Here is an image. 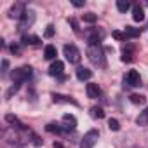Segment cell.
I'll return each instance as SVG.
<instances>
[{
  "label": "cell",
  "mask_w": 148,
  "mask_h": 148,
  "mask_svg": "<svg viewBox=\"0 0 148 148\" xmlns=\"http://www.w3.org/2000/svg\"><path fill=\"white\" fill-rule=\"evenodd\" d=\"M35 21V12L33 11H26L25 16L21 18V28H26V26H32Z\"/></svg>",
  "instance_id": "ba28073f"
},
{
  "label": "cell",
  "mask_w": 148,
  "mask_h": 148,
  "mask_svg": "<svg viewBox=\"0 0 148 148\" xmlns=\"http://www.w3.org/2000/svg\"><path fill=\"white\" fill-rule=\"evenodd\" d=\"M63 70H64L63 61L56 59V61L49 66V75H52V77H59V75H63Z\"/></svg>",
  "instance_id": "8992f818"
},
{
  "label": "cell",
  "mask_w": 148,
  "mask_h": 148,
  "mask_svg": "<svg viewBox=\"0 0 148 148\" xmlns=\"http://www.w3.org/2000/svg\"><path fill=\"white\" fill-rule=\"evenodd\" d=\"M23 44H30V45H38L40 44V38L38 37H32V35H25L23 37Z\"/></svg>",
  "instance_id": "e0dca14e"
},
{
  "label": "cell",
  "mask_w": 148,
  "mask_h": 148,
  "mask_svg": "<svg viewBox=\"0 0 148 148\" xmlns=\"http://www.w3.org/2000/svg\"><path fill=\"white\" fill-rule=\"evenodd\" d=\"M45 131H47V132H61V129H59L56 124H47V125H45Z\"/></svg>",
  "instance_id": "cb8c5ba5"
},
{
  "label": "cell",
  "mask_w": 148,
  "mask_h": 148,
  "mask_svg": "<svg viewBox=\"0 0 148 148\" xmlns=\"http://www.w3.org/2000/svg\"><path fill=\"white\" fill-rule=\"evenodd\" d=\"M64 56H66V59L70 61V63H73V64H77L79 61H80V58H82V54H80V51L73 45V44H66L64 45Z\"/></svg>",
  "instance_id": "7a4b0ae2"
},
{
  "label": "cell",
  "mask_w": 148,
  "mask_h": 148,
  "mask_svg": "<svg viewBox=\"0 0 148 148\" xmlns=\"http://www.w3.org/2000/svg\"><path fill=\"white\" fill-rule=\"evenodd\" d=\"M11 51H12V52H19V47H18V45H11Z\"/></svg>",
  "instance_id": "f546056e"
},
{
  "label": "cell",
  "mask_w": 148,
  "mask_h": 148,
  "mask_svg": "<svg viewBox=\"0 0 148 148\" xmlns=\"http://www.w3.org/2000/svg\"><path fill=\"white\" fill-rule=\"evenodd\" d=\"M124 33H125V37L136 38V37H139V35H141V30H139V28H134V26H125Z\"/></svg>",
  "instance_id": "9a60e30c"
},
{
  "label": "cell",
  "mask_w": 148,
  "mask_h": 148,
  "mask_svg": "<svg viewBox=\"0 0 148 148\" xmlns=\"http://www.w3.org/2000/svg\"><path fill=\"white\" fill-rule=\"evenodd\" d=\"M122 61H124V63H131V61H132V45H129V47L124 49V52H122Z\"/></svg>",
  "instance_id": "2e32d148"
},
{
  "label": "cell",
  "mask_w": 148,
  "mask_h": 148,
  "mask_svg": "<svg viewBox=\"0 0 148 148\" xmlns=\"http://www.w3.org/2000/svg\"><path fill=\"white\" fill-rule=\"evenodd\" d=\"M56 56H58L56 47H54V45H45V49H44V58L51 61V59H56Z\"/></svg>",
  "instance_id": "4fadbf2b"
},
{
  "label": "cell",
  "mask_w": 148,
  "mask_h": 148,
  "mask_svg": "<svg viewBox=\"0 0 148 148\" xmlns=\"http://www.w3.org/2000/svg\"><path fill=\"white\" fill-rule=\"evenodd\" d=\"M96 14H92V12H87V14H84V21L86 23H96Z\"/></svg>",
  "instance_id": "7402d4cb"
},
{
  "label": "cell",
  "mask_w": 148,
  "mask_h": 148,
  "mask_svg": "<svg viewBox=\"0 0 148 148\" xmlns=\"http://www.w3.org/2000/svg\"><path fill=\"white\" fill-rule=\"evenodd\" d=\"M52 35H54V26H52V25H49V26L45 28V32H44V37H45V38H51Z\"/></svg>",
  "instance_id": "d4e9b609"
},
{
  "label": "cell",
  "mask_w": 148,
  "mask_h": 148,
  "mask_svg": "<svg viewBox=\"0 0 148 148\" xmlns=\"http://www.w3.org/2000/svg\"><path fill=\"white\" fill-rule=\"evenodd\" d=\"M86 91H87V96L89 98H98L99 94H101V89H99V86L98 84H87V87H86Z\"/></svg>",
  "instance_id": "30bf717a"
},
{
  "label": "cell",
  "mask_w": 148,
  "mask_h": 148,
  "mask_svg": "<svg viewBox=\"0 0 148 148\" xmlns=\"http://www.w3.org/2000/svg\"><path fill=\"white\" fill-rule=\"evenodd\" d=\"M30 75H32V66H21V68H18V70L12 71V80H14L16 84H21V82H25Z\"/></svg>",
  "instance_id": "277c9868"
},
{
  "label": "cell",
  "mask_w": 148,
  "mask_h": 148,
  "mask_svg": "<svg viewBox=\"0 0 148 148\" xmlns=\"http://www.w3.org/2000/svg\"><path fill=\"white\" fill-rule=\"evenodd\" d=\"M91 117H94V119H103V117H105L103 108H99V106H92V108H91Z\"/></svg>",
  "instance_id": "ffe728a7"
},
{
  "label": "cell",
  "mask_w": 148,
  "mask_h": 148,
  "mask_svg": "<svg viewBox=\"0 0 148 148\" xmlns=\"http://www.w3.org/2000/svg\"><path fill=\"white\" fill-rule=\"evenodd\" d=\"M129 99H131V103H134V105H145V103H146V98L141 96V94H132Z\"/></svg>",
  "instance_id": "d6986e66"
},
{
  "label": "cell",
  "mask_w": 148,
  "mask_h": 148,
  "mask_svg": "<svg viewBox=\"0 0 148 148\" xmlns=\"http://www.w3.org/2000/svg\"><path fill=\"white\" fill-rule=\"evenodd\" d=\"M73 5H75V7H84V2H80V0H75V2H73Z\"/></svg>",
  "instance_id": "f1b7e54d"
},
{
  "label": "cell",
  "mask_w": 148,
  "mask_h": 148,
  "mask_svg": "<svg viewBox=\"0 0 148 148\" xmlns=\"http://www.w3.org/2000/svg\"><path fill=\"white\" fill-rule=\"evenodd\" d=\"M5 120H7L9 124H18V125H19V122H18V119H16L14 115H5Z\"/></svg>",
  "instance_id": "484cf974"
},
{
  "label": "cell",
  "mask_w": 148,
  "mask_h": 148,
  "mask_svg": "<svg viewBox=\"0 0 148 148\" xmlns=\"http://www.w3.org/2000/svg\"><path fill=\"white\" fill-rule=\"evenodd\" d=\"M129 7H131V4L127 2V0H117V9H119L120 12H127Z\"/></svg>",
  "instance_id": "ac0fdd59"
},
{
  "label": "cell",
  "mask_w": 148,
  "mask_h": 148,
  "mask_svg": "<svg viewBox=\"0 0 148 148\" xmlns=\"http://www.w3.org/2000/svg\"><path fill=\"white\" fill-rule=\"evenodd\" d=\"M87 56H89V61L92 64L101 66V68L106 66V63H105V52H103L101 44H89L87 45Z\"/></svg>",
  "instance_id": "6da1fadb"
},
{
  "label": "cell",
  "mask_w": 148,
  "mask_h": 148,
  "mask_svg": "<svg viewBox=\"0 0 148 148\" xmlns=\"http://www.w3.org/2000/svg\"><path fill=\"white\" fill-rule=\"evenodd\" d=\"M63 124H64L66 129H75L77 127V119L73 115H70V113H64L63 115Z\"/></svg>",
  "instance_id": "9c48e42d"
},
{
  "label": "cell",
  "mask_w": 148,
  "mask_h": 148,
  "mask_svg": "<svg viewBox=\"0 0 148 148\" xmlns=\"http://www.w3.org/2000/svg\"><path fill=\"white\" fill-rule=\"evenodd\" d=\"M132 19H134V21H138V23H141V21L145 19L143 7H139V5H134V7H132Z\"/></svg>",
  "instance_id": "7c38bea8"
},
{
  "label": "cell",
  "mask_w": 148,
  "mask_h": 148,
  "mask_svg": "<svg viewBox=\"0 0 148 148\" xmlns=\"http://www.w3.org/2000/svg\"><path fill=\"white\" fill-rule=\"evenodd\" d=\"M92 77V71L87 68H77V79L79 80H89Z\"/></svg>",
  "instance_id": "8fae6325"
},
{
  "label": "cell",
  "mask_w": 148,
  "mask_h": 148,
  "mask_svg": "<svg viewBox=\"0 0 148 148\" xmlns=\"http://www.w3.org/2000/svg\"><path fill=\"white\" fill-rule=\"evenodd\" d=\"M25 5L23 4H14L12 7H11V11H9V16L11 18H14V19H21L23 16H25Z\"/></svg>",
  "instance_id": "52a82bcc"
},
{
  "label": "cell",
  "mask_w": 148,
  "mask_h": 148,
  "mask_svg": "<svg viewBox=\"0 0 148 148\" xmlns=\"http://www.w3.org/2000/svg\"><path fill=\"white\" fill-rule=\"evenodd\" d=\"M136 124L138 125H141V127H145V125H148V108H145L139 115H138V119H136Z\"/></svg>",
  "instance_id": "5bb4252c"
},
{
  "label": "cell",
  "mask_w": 148,
  "mask_h": 148,
  "mask_svg": "<svg viewBox=\"0 0 148 148\" xmlns=\"http://www.w3.org/2000/svg\"><path fill=\"white\" fill-rule=\"evenodd\" d=\"M125 82L132 87H139L141 86V77H139V73L136 70H129L127 71V75H125Z\"/></svg>",
  "instance_id": "5b68a950"
},
{
  "label": "cell",
  "mask_w": 148,
  "mask_h": 148,
  "mask_svg": "<svg viewBox=\"0 0 148 148\" xmlns=\"http://www.w3.org/2000/svg\"><path fill=\"white\" fill-rule=\"evenodd\" d=\"M7 68H9V61L4 59V61H2V71H7Z\"/></svg>",
  "instance_id": "83f0119b"
},
{
  "label": "cell",
  "mask_w": 148,
  "mask_h": 148,
  "mask_svg": "<svg viewBox=\"0 0 148 148\" xmlns=\"http://www.w3.org/2000/svg\"><path fill=\"white\" fill-rule=\"evenodd\" d=\"M98 138H99V132H98L96 129H91L89 132L84 134V138H82V141H80V148H92V146L96 145Z\"/></svg>",
  "instance_id": "3957f363"
},
{
  "label": "cell",
  "mask_w": 148,
  "mask_h": 148,
  "mask_svg": "<svg viewBox=\"0 0 148 148\" xmlns=\"http://www.w3.org/2000/svg\"><path fill=\"white\" fill-rule=\"evenodd\" d=\"M70 23H71V26H73V30H75V32L79 33V25H77V21H75V19H70Z\"/></svg>",
  "instance_id": "4316f807"
},
{
  "label": "cell",
  "mask_w": 148,
  "mask_h": 148,
  "mask_svg": "<svg viewBox=\"0 0 148 148\" xmlns=\"http://www.w3.org/2000/svg\"><path fill=\"white\" fill-rule=\"evenodd\" d=\"M112 37H113L115 40H125V38H127L125 33H122V32H119V30H115V32L112 33Z\"/></svg>",
  "instance_id": "603a6c76"
},
{
  "label": "cell",
  "mask_w": 148,
  "mask_h": 148,
  "mask_svg": "<svg viewBox=\"0 0 148 148\" xmlns=\"http://www.w3.org/2000/svg\"><path fill=\"white\" fill-rule=\"evenodd\" d=\"M108 127H110L112 131H119V129H120V124H119L117 119H110V120H108Z\"/></svg>",
  "instance_id": "44dd1931"
}]
</instances>
